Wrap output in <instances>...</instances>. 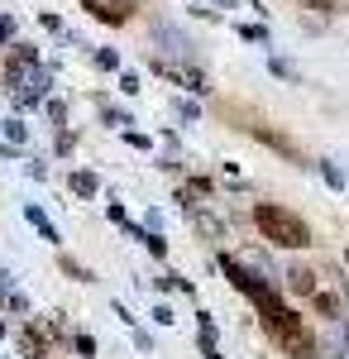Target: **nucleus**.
Returning a JSON list of instances; mask_svg holds the SVG:
<instances>
[{
    "label": "nucleus",
    "instance_id": "1",
    "mask_svg": "<svg viewBox=\"0 0 349 359\" xmlns=\"http://www.w3.org/2000/svg\"><path fill=\"white\" fill-rule=\"evenodd\" d=\"M254 221H259V230H264V240H273V245H282V249H306V245H311L306 221H301V216H292L287 206L264 201V206L254 211Z\"/></svg>",
    "mask_w": 349,
    "mask_h": 359
},
{
    "label": "nucleus",
    "instance_id": "2",
    "mask_svg": "<svg viewBox=\"0 0 349 359\" xmlns=\"http://www.w3.org/2000/svg\"><path fill=\"white\" fill-rule=\"evenodd\" d=\"M268 331L278 335V345H282L292 359H311V355H316V340H311V331L301 326V316H296V311H287V306H282L278 316H268Z\"/></svg>",
    "mask_w": 349,
    "mask_h": 359
},
{
    "label": "nucleus",
    "instance_id": "3",
    "mask_svg": "<svg viewBox=\"0 0 349 359\" xmlns=\"http://www.w3.org/2000/svg\"><path fill=\"white\" fill-rule=\"evenodd\" d=\"M81 5H86L96 20H125V15L135 10L139 0H81Z\"/></svg>",
    "mask_w": 349,
    "mask_h": 359
},
{
    "label": "nucleus",
    "instance_id": "4",
    "mask_svg": "<svg viewBox=\"0 0 349 359\" xmlns=\"http://www.w3.org/2000/svg\"><path fill=\"white\" fill-rule=\"evenodd\" d=\"M292 292H316V273H306V269H292Z\"/></svg>",
    "mask_w": 349,
    "mask_h": 359
},
{
    "label": "nucleus",
    "instance_id": "5",
    "mask_svg": "<svg viewBox=\"0 0 349 359\" xmlns=\"http://www.w3.org/2000/svg\"><path fill=\"white\" fill-rule=\"evenodd\" d=\"M29 221L39 225V235H43V240H57V230H53V225H48V216H43L39 206H29Z\"/></svg>",
    "mask_w": 349,
    "mask_h": 359
},
{
    "label": "nucleus",
    "instance_id": "6",
    "mask_svg": "<svg viewBox=\"0 0 349 359\" xmlns=\"http://www.w3.org/2000/svg\"><path fill=\"white\" fill-rule=\"evenodd\" d=\"M72 187H77L81 196H91V192H96V177H91V172H77V177H72Z\"/></svg>",
    "mask_w": 349,
    "mask_h": 359
}]
</instances>
